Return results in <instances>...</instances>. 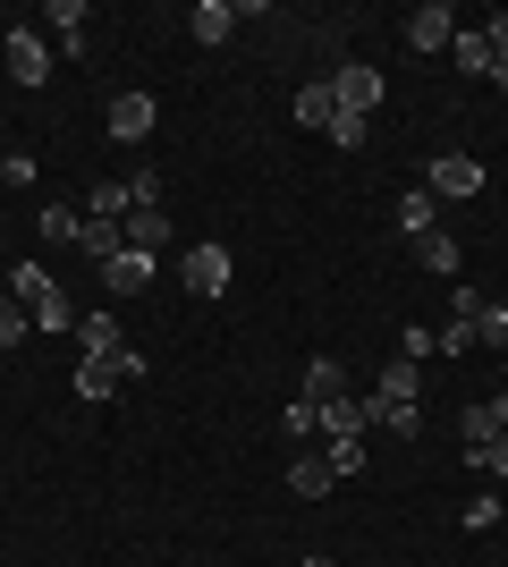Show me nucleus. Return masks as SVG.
<instances>
[{"label": "nucleus", "mask_w": 508, "mask_h": 567, "mask_svg": "<svg viewBox=\"0 0 508 567\" xmlns=\"http://www.w3.org/2000/svg\"><path fill=\"white\" fill-rule=\"evenodd\" d=\"M0 69L18 76V85H43V76H51V43L34 34V25H9V43H0Z\"/></svg>", "instance_id": "f257e3e1"}, {"label": "nucleus", "mask_w": 508, "mask_h": 567, "mask_svg": "<svg viewBox=\"0 0 508 567\" xmlns=\"http://www.w3.org/2000/svg\"><path fill=\"white\" fill-rule=\"evenodd\" d=\"M424 195H433V204H440V195H458V204H466V195H484V162H466V153H440V162L424 169Z\"/></svg>", "instance_id": "f03ea898"}, {"label": "nucleus", "mask_w": 508, "mask_h": 567, "mask_svg": "<svg viewBox=\"0 0 508 567\" xmlns=\"http://www.w3.org/2000/svg\"><path fill=\"white\" fill-rule=\"evenodd\" d=\"M178 280H187L195 297H220V288H229V246H187V255H178Z\"/></svg>", "instance_id": "7ed1b4c3"}, {"label": "nucleus", "mask_w": 508, "mask_h": 567, "mask_svg": "<svg viewBox=\"0 0 508 567\" xmlns=\"http://www.w3.org/2000/svg\"><path fill=\"white\" fill-rule=\"evenodd\" d=\"M331 94H339V111H356V118H373V102H382L390 85H382V69H364V60H348V69L331 76Z\"/></svg>", "instance_id": "20e7f679"}, {"label": "nucleus", "mask_w": 508, "mask_h": 567, "mask_svg": "<svg viewBox=\"0 0 508 567\" xmlns=\"http://www.w3.org/2000/svg\"><path fill=\"white\" fill-rule=\"evenodd\" d=\"M120 229H127V246H136V255H153V262H162V246L178 237V220H169L162 204H136V213H127Z\"/></svg>", "instance_id": "39448f33"}, {"label": "nucleus", "mask_w": 508, "mask_h": 567, "mask_svg": "<svg viewBox=\"0 0 508 567\" xmlns=\"http://www.w3.org/2000/svg\"><path fill=\"white\" fill-rule=\"evenodd\" d=\"M449 34H458V18H449L440 0H424V9H407V43H415V51H449Z\"/></svg>", "instance_id": "423d86ee"}, {"label": "nucleus", "mask_w": 508, "mask_h": 567, "mask_svg": "<svg viewBox=\"0 0 508 567\" xmlns=\"http://www.w3.org/2000/svg\"><path fill=\"white\" fill-rule=\"evenodd\" d=\"M111 136H120V144H145L153 136V94H111Z\"/></svg>", "instance_id": "0eeeda50"}, {"label": "nucleus", "mask_w": 508, "mask_h": 567, "mask_svg": "<svg viewBox=\"0 0 508 567\" xmlns=\"http://www.w3.org/2000/svg\"><path fill=\"white\" fill-rule=\"evenodd\" d=\"M145 280H153V255H136V246H120V255L102 262V288H111V297H136Z\"/></svg>", "instance_id": "6e6552de"}, {"label": "nucleus", "mask_w": 508, "mask_h": 567, "mask_svg": "<svg viewBox=\"0 0 508 567\" xmlns=\"http://www.w3.org/2000/svg\"><path fill=\"white\" fill-rule=\"evenodd\" d=\"M120 381H127V373H120V355H85V364H76V399H94V406H102V399H120Z\"/></svg>", "instance_id": "1a4fd4ad"}, {"label": "nucleus", "mask_w": 508, "mask_h": 567, "mask_svg": "<svg viewBox=\"0 0 508 567\" xmlns=\"http://www.w3.org/2000/svg\"><path fill=\"white\" fill-rule=\"evenodd\" d=\"M407 246H415V262H424V271L458 280V237H449V229H424V237H407Z\"/></svg>", "instance_id": "9d476101"}, {"label": "nucleus", "mask_w": 508, "mask_h": 567, "mask_svg": "<svg viewBox=\"0 0 508 567\" xmlns=\"http://www.w3.org/2000/svg\"><path fill=\"white\" fill-rule=\"evenodd\" d=\"M9 297H18V306L34 313V306H51V297H60V280H51L43 262H18V271H9Z\"/></svg>", "instance_id": "9b49d317"}, {"label": "nucleus", "mask_w": 508, "mask_h": 567, "mask_svg": "<svg viewBox=\"0 0 508 567\" xmlns=\"http://www.w3.org/2000/svg\"><path fill=\"white\" fill-rule=\"evenodd\" d=\"M136 213V195L120 187V178H94V187H85V220H127Z\"/></svg>", "instance_id": "f8f14e48"}, {"label": "nucleus", "mask_w": 508, "mask_h": 567, "mask_svg": "<svg viewBox=\"0 0 508 567\" xmlns=\"http://www.w3.org/2000/svg\"><path fill=\"white\" fill-rule=\"evenodd\" d=\"M449 43H458V69H475V76H491V69H500V51H491V34H484V25H458Z\"/></svg>", "instance_id": "ddd939ff"}, {"label": "nucleus", "mask_w": 508, "mask_h": 567, "mask_svg": "<svg viewBox=\"0 0 508 567\" xmlns=\"http://www.w3.org/2000/svg\"><path fill=\"white\" fill-rule=\"evenodd\" d=\"M297 399H305V406L348 399V381H339V364H331V355H314V364H305V390H297Z\"/></svg>", "instance_id": "4468645a"}, {"label": "nucleus", "mask_w": 508, "mask_h": 567, "mask_svg": "<svg viewBox=\"0 0 508 567\" xmlns=\"http://www.w3.org/2000/svg\"><path fill=\"white\" fill-rule=\"evenodd\" d=\"M331 483H339L331 457H297V466H289V492L297 499H331Z\"/></svg>", "instance_id": "2eb2a0df"}, {"label": "nucleus", "mask_w": 508, "mask_h": 567, "mask_svg": "<svg viewBox=\"0 0 508 567\" xmlns=\"http://www.w3.org/2000/svg\"><path fill=\"white\" fill-rule=\"evenodd\" d=\"M314 424L331 432V441H348V432H364L373 415H364V399H331V406H314Z\"/></svg>", "instance_id": "dca6fc26"}, {"label": "nucleus", "mask_w": 508, "mask_h": 567, "mask_svg": "<svg viewBox=\"0 0 508 567\" xmlns=\"http://www.w3.org/2000/svg\"><path fill=\"white\" fill-rule=\"evenodd\" d=\"M76 339L85 355H120V313H76Z\"/></svg>", "instance_id": "f3484780"}, {"label": "nucleus", "mask_w": 508, "mask_h": 567, "mask_svg": "<svg viewBox=\"0 0 508 567\" xmlns=\"http://www.w3.org/2000/svg\"><path fill=\"white\" fill-rule=\"evenodd\" d=\"M331 118H339V94H331V76H322V85L297 94V127H331Z\"/></svg>", "instance_id": "a211bd4d"}, {"label": "nucleus", "mask_w": 508, "mask_h": 567, "mask_svg": "<svg viewBox=\"0 0 508 567\" xmlns=\"http://www.w3.org/2000/svg\"><path fill=\"white\" fill-rule=\"evenodd\" d=\"M195 43H229V25H238V9H229V0H204V9H195Z\"/></svg>", "instance_id": "6ab92c4d"}, {"label": "nucleus", "mask_w": 508, "mask_h": 567, "mask_svg": "<svg viewBox=\"0 0 508 567\" xmlns=\"http://www.w3.org/2000/svg\"><path fill=\"white\" fill-rule=\"evenodd\" d=\"M458 432H466V457H484L491 441H500V415H491V406H466V415H458Z\"/></svg>", "instance_id": "aec40b11"}, {"label": "nucleus", "mask_w": 508, "mask_h": 567, "mask_svg": "<svg viewBox=\"0 0 508 567\" xmlns=\"http://www.w3.org/2000/svg\"><path fill=\"white\" fill-rule=\"evenodd\" d=\"M76 246H85L94 262H111V255L127 246V229H120V220H85V237H76Z\"/></svg>", "instance_id": "412c9836"}, {"label": "nucleus", "mask_w": 508, "mask_h": 567, "mask_svg": "<svg viewBox=\"0 0 508 567\" xmlns=\"http://www.w3.org/2000/svg\"><path fill=\"white\" fill-rule=\"evenodd\" d=\"M415 390H424V364H382V390H373V399H415Z\"/></svg>", "instance_id": "4be33fe9"}, {"label": "nucleus", "mask_w": 508, "mask_h": 567, "mask_svg": "<svg viewBox=\"0 0 508 567\" xmlns=\"http://www.w3.org/2000/svg\"><path fill=\"white\" fill-rule=\"evenodd\" d=\"M433 213H440V204H433L424 187H407V195H398V229H407V237H424V229H433Z\"/></svg>", "instance_id": "5701e85b"}, {"label": "nucleus", "mask_w": 508, "mask_h": 567, "mask_svg": "<svg viewBox=\"0 0 508 567\" xmlns=\"http://www.w3.org/2000/svg\"><path fill=\"white\" fill-rule=\"evenodd\" d=\"M373 466V450H364V432H348V441H331V474L348 483V474H364Z\"/></svg>", "instance_id": "b1692460"}, {"label": "nucleus", "mask_w": 508, "mask_h": 567, "mask_svg": "<svg viewBox=\"0 0 508 567\" xmlns=\"http://www.w3.org/2000/svg\"><path fill=\"white\" fill-rule=\"evenodd\" d=\"M51 34H60V43H85V0H51Z\"/></svg>", "instance_id": "393cba45"}, {"label": "nucleus", "mask_w": 508, "mask_h": 567, "mask_svg": "<svg viewBox=\"0 0 508 567\" xmlns=\"http://www.w3.org/2000/svg\"><path fill=\"white\" fill-rule=\"evenodd\" d=\"M466 348H484V339H475V322H458V313H449V322L433 331V355H466Z\"/></svg>", "instance_id": "a878e982"}, {"label": "nucleus", "mask_w": 508, "mask_h": 567, "mask_svg": "<svg viewBox=\"0 0 508 567\" xmlns=\"http://www.w3.org/2000/svg\"><path fill=\"white\" fill-rule=\"evenodd\" d=\"M34 229H43V237H85V213H76V204H43Z\"/></svg>", "instance_id": "bb28decb"}, {"label": "nucleus", "mask_w": 508, "mask_h": 567, "mask_svg": "<svg viewBox=\"0 0 508 567\" xmlns=\"http://www.w3.org/2000/svg\"><path fill=\"white\" fill-rule=\"evenodd\" d=\"M25 331H34V313H25L18 297H0V348H18Z\"/></svg>", "instance_id": "cd10ccee"}, {"label": "nucleus", "mask_w": 508, "mask_h": 567, "mask_svg": "<svg viewBox=\"0 0 508 567\" xmlns=\"http://www.w3.org/2000/svg\"><path fill=\"white\" fill-rule=\"evenodd\" d=\"M475 339H484V348H508V306H484V313H475Z\"/></svg>", "instance_id": "c85d7f7f"}, {"label": "nucleus", "mask_w": 508, "mask_h": 567, "mask_svg": "<svg viewBox=\"0 0 508 567\" xmlns=\"http://www.w3.org/2000/svg\"><path fill=\"white\" fill-rule=\"evenodd\" d=\"M322 136H331V144H339V153H356V144H364V118H356V111H339V118H331V127H322Z\"/></svg>", "instance_id": "c756f323"}, {"label": "nucleus", "mask_w": 508, "mask_h": 567, "mask_svg": "<svg viewBox=\"0 0 508 567\" xmlns=\"http://www.w3.org/2000/svg\"><path fill=\"white\" fill-rule=\"evenodd\" d=\"M458 525H466V534H484V525H500V499H466V517H458Z\"/></svg>", "instance_id": "7c9ffc66"}, {"label": "nucleus", "mask_w": 508, "mask_h": 567, "mask_svg": "<svg viewBox=\"0 0 508 567\" xmlns=\"http://www.w3.org/2000/svg\"><path fill=\"white\" fill-rule=\"evenodd\" d=\"M475 466H484V474H500V483H508V432H500V441H491L484 457H475Z\"/></svg>", "instance_id": "2f4dec72"}, {"label": "nucleus", "mask_w": 508, "mask_h": 567, "mask_svg": "<svg viewBox=\"0 0 508 567\" xmlns=\"http://www.w3.org/2000/svg\"><path fill=\"white\" fill-rule=\"evenodd\" d=\"M484 34H491V51H500V60H508V9H500V18H491V25H484Z\"/></svg>", "instance_id": "473e14b6"}, {"label": "nucleus", "mask_w": 508, "mask_h": 567, "mask_svg": "<svg viewBox=\"0 0 508 567\" xmlns=\"http://www.w3.org/2000/svg\"><path fill=\"white\" fill-rule=\"evenodd\" d=\"M491 415H500V432H508V390H500V399H491Z\"/></svg>", "instance_id": "72a5a7b5"}, {"label": "nucleus", "mask_w": 508, "mask_h": 567, "mask_svg": "<svg viewBox=\"0 0 508 567\" xmlns=\"http://www.w3.org/2000/svg\"><path fill=\"white\" fill-rule=\"evenodd\" d=\"M500 517H508V492H500Z\"/></svg>", "instance_id": "f704fd0d"}, {"label": "nucleus", "mask_w": 508, "mask_h": 567, "mask_svg": "<svg viewBox=\"0 0 508 567\" xmlns=\"http://www.w3.org/2000/svg\"><path fill=\"white\" fill-rule=\"evenodd\" d=\"M305 567H331V559H305Z\"/></svg>", "instance_id": "c9c22d12"}]
</instances>
